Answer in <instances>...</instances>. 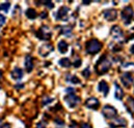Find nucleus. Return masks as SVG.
Wrapping results in <instances>:
<instances>
[{"label":"nucleus","mask_w":134,"mask_h":128,"mask_svg":"<svg viewBox=\"0 0 134 128\" xmlns=\"http://www.w3.org/2000/svg\"><path fill=\"white\" fill-rule=\"evenodd\" d=\"M110 67H111V63H110V61L108 60V58H107L106 55L101 56L100 59L97 61L96 66H95L96 72L98 73V75H102V74L108 72L109 69H110Z\"/></svg>","instance_id":"nucleus-1"},{"label":"nucleus","mask_w":134,"mask_h":128,"mask_svg":"<svg viewBox=\"0 0 134 128\" xmlns=\"http://www.w3.org/2000/svg\"><path fill=\"white\" fill-rule=\"evenodd\" d=\"M102 49V43L98 39H91L85 44V50L90 55H95L99 53Z\"/></svg>","instance_id":"nucleus-2"},{"label":"nucleus","mask_w":134,"mask_h":128,"mask_svg":"<svg viewBox=\"0 0 134 128\" xmlns=\"http://www.w3.org/2000/svg\"><path fill=\"white\" fill-rule=\"evenodd\" d=\"M122 20L124 21L125 25H129L133 19L134 16V10L132 6H126L123 10H122Z\"/></svg>","instance_id":"nucleus-3"},{"label":"nucleus","mask_w":134,"mask_h":128,"mask_svg":"<svg viewBox=\"0 0 134 128\" xmlns=\"http://www.w3.org/2000/svg\"><path fill=\"white\" fill-rule=\"evenodd\" d=\"M35 35H36L37 38H40L42 40H49L51 38V36H52V33H51V30H50V28L48 26L44 25L36 31Z\"/></svg>","instance_id":"nucleus-4"},{"label":"nucleus","mask_w":134,"mask_h":128,"mask_svg":"<svg viewBox=\"0 0 134 128\" xmlns=\"http://www.w3.org/2000/svg\"><path fill=\"white\" fill-rule=\"evenodd\" d=\"M102 114L105 119H114L118 116V111L111 105H105L102 110Z\"/></svg>","instance_id":"nucleus-5"},{"label":"nucleus","mask_w":134,"mask_h":128,"mask_svg":"<svg viewBox=\"0 0 134 128\" xmlns=\"http://www.w3.org/2000/svg\"><path fill=\"white\" fill-rule=\"evenodd\" d=\"M110 34H111V36L116 40V41H119V42H123L122 41V39H124V32L122 30V28L120 27V26H113L112 28H111V30H110Z\"/></svg>","instance_id":"nucleus-6"},{"label":"nucleus","mask_w":134,"mask_h":128,"mask_svg":"<svg viewBox=\"0 0 134 128\" xmlns=\"http://www.w3.org/2000/svg\"><path fill=\"white\" fill-rule=\"evenodd\" d=\"M65 100L67 102V104L71 107V108H74L78 105V103L80 102V98L75 94H68L65 97Z\"/></svg>","instance_id":"nucleus-7"},{"label":"nucleus","mask_w":134,"mask_h":128,"mask_svg":"<svg viewBox=\"0 0 134 128\" xmlns=\"http://www.w3.org/2000/svg\"><path fill=\"white\" fill-rule=\"evenodd\" d=\"M53 50H54V48H53V46L51 43H45V44H43V46L40 47L38 54L42 57H47L49 54H51L53 52Z\"/></svg>","instance_id":"nucleus-8"},{"label":"nucleus","mask_w":134,"mask_h":128,"mask_svg":"<svg viewBox=\"0 0 134 128\" xmlns=\"http://www.w3.org/2000/svg\"><path fill=\"white\" fill-rule=\"evenodd\" d=\"M69 11H70V9L68 8L67 6L60 7V8L57 10L56 15H55V16H56L55 19H56L57 21H67L68 16H69Z\"/></svg>","instance_id":"nucleus-9"},{"label":"nucleus","mask_w":134,"mask_h":128,"mask_svg":"<svg viewBox=\"0 0 134 128\" xmlns=\"http://www.w3.org/2000/svg\"><path fill=\"white\" fill-rule=\"evenodd\" d=\"M103 16H104L105 20H107V21H109V22H112V21H114V20L116 19V17H118V11H116V9H114V8L106 9V10L103 11Z\"/></svg>","instance_id":"nucleus-10"},{"label":"nucleus","mask_w":134,"mask_h":128,"mask_svg":"<svg viewBox=\"0 0 134 128\" xmlns=\"http://www.w3.org/2000/svg\"><path fill=\"white\" fill-rule=\"evenodd\" d=\"M121 81H122L123 85H124L126 88H130L131 85H132V83H133V78H132V75H131L130 72H125V73L122 74Z\"/></svg>","instance_id":"nucleus-11"},{"label":"nucleus","mask_w":134,"mask_h":128,"mask_svg":"<svg viewBox=\"0 0 134 128\" xmlns=\"http://www.w3.org/2000/svg\"><path fill=\"white\" fill-rule=\"evenodd\" d=\"M99 105H100V101L96 97H91V98L86 99V101H85V106L91 110H97L99 107Z\"/></svg>","instance_id":"nucleus-12"},{"label":"nucleus","mask_w":134,"mask_h":128,"mask_svg":"<svg viewBox=\"0 0 134 128\" xmlns=\"http://www.w3.org/2000/svg\"><path fill=\"white\" fill-rule=\"evenodd\" d=\"M127 125V121L123 118H114V120L112 122L109 123V126L111 128H116V127H125Z\"/></svg>","instance_id":"nucleus-13"},{"label":"nucleus","mask_w":134,"mask_h":128,"mask_svg":"<svg viewBox=\"0 0 134 128\" xmlns=\"http://www.w3.org/2000/svg\"><path fill=\"white\" fill-rule=\"evenodd\" d=\"M10 76H12L14 80L19 81V80H21V79L23 78V70H22L21 68H19V67H16V68H14V69L12 70Z\"/></svg>","instance_id":"nucleus-14"},{"label":"nucleus","mask_w":134,"mask_h":128,"mask_svg":"<svg viewBox=\"0 0 134 128\" xmlns=\"http://www.w3.org/2000/svg\"><path fill=\"white\" fill-rule=\"evenodd\" d=\"M24 64H25L26 71H27V72H31V71H32V69H34V58H32L30 55L26 56Z\"/></svg>","instance_id":"nucleus-15"},{"label":"nucleus","mask_w":134,"mask_h":128,"mask_svg":"<svg viewBox=\"0 0 134 128\" xmlns=\"http://www.w3.org/2000/svg\"><path fill=\"white\" fill-rule=\"evenodd\" d=\"M125 105H126L128 112L134 117V98L133 97H128V99H127Z\"/></svg>","instance_id":"nucleus-16"},{"label":"nucleus","mask_w":134,"mask_h":128,"mask_svg":"<svg viewBox=\"0 0 134 128\" xmlns=\"http://www.w3.org/2000/svg\"><path fill=\"white\" fill-rule=\"evenodd\" d=\"M98 89L101 93H103V95H107L108 94V91H109V87L107 85V83L105 81H101L98 85Z\"/></svg>","instance_id":"nucleus-17"},{"label":"nucleus","mask_w":134,"mask_h":128,"mask_svg":"<svg viewBox=\"0 0 134 128\" xmlns=\"http://www.w3.org/2000/svg\"><path fill=\"white\" fill-rule=\"evenodd\" d=\"M114 87H115V91H114V97L118 99V100H122L123 97H124V92H123V89L121 88V86L115 83L114 84Z\"/></svg>","instance_id":"nucleus-18"},{"label":"nucleus","mask_w":134,"mask_h":128,"mask_svg":"<svg viewBox=\"0 0 134 128\" xmlns=\"http://www.w3.org/2000/svg\"><path fill=\"white\" fill-rule=\"evenodd\" d=\"M72 32H73V27L69 26V25H65L60 28V34L67 36V37H71L72 36Z\"/></svg>","instance_id":"nucleus-19"},{"label":"nucleus","mask_w":134,"mask_h":128,"mask_svg":"<svg viewBox=\"0 0 134 128\" xmlns=\"http://www.w3.org/2000/svg\"><path fill=\"white\" fill-rule=\"evenodd\" d=\"M57 48H58V51H59L62 54H65V53H67L69 44H68L67 41H65V40H60V41L58 42Z\"/></svg>","instance_id":"nucleus-20"},{"label":"nucleus","mask_w":134,"mask_h":128,"mask_svg":"<svg viewBox=\"0 0 134 128\" xmlns=\"http://www.w3.org/2000/svg\"><path fill=\"white\" fill-rule=\"evenodd\" d=\"M25 15H26V17H27L28 19H30V20H34V19H35V18L37 17V12H36V10H35L34 8H28V9L25 11Z\"/></svg>","instance_id":"nucleus-21"},{"label":"nucleus","mask_w":134,"mask_h":128,"mask_svg":"<svg viewBox=\"0 0 134 128\" xmlns=\"http://www.w3.org/2000/svg\"><path fill=\"white\" fill-rule=\"evenodd\" d=\"M66 81L68 83H71V84H79L80 83V80L74 74H67Z\"/></svg>","instance_id":"nucleus-22"},{"label":"nucleus","mask_w":134,"mask_h":128,"mask_svg":"<svg viewBox=\"0 0 134 128\" xmlns=\"http://www.w3.org/2000/svg\"><path fill=\"white\" fill-rule=\"evenodd\" d=\"M59 65L63 66V67L68 68V67H70L72 65V62H71V60L69 58H63V59L59 60Z\"/></svg>","instance_id":"nucleus-23"},{"label":"nucleus","mask_w":134,"mask_h":128,"mask_svg":"<svg viewBox=\"0 0 134 128\" xmlns=\"http://www.w3.org/2000/svg\"><path fill=\"white\" fill-rule=\"evenodd\" d=\"M10 7V3L9 2H3L0 4V11H3V12H7L8 9Z\"/></svg>","instance_id":"nucleus-24"},{"label":"nucleus","mask_w":134,"mask_h":128,"mask_svg":"<svg viewBox=\"0 0 134 128\" xmlns=\"http://www.w3.org/2000/svg\"><path fill=\"white\" fill-rule=\"evenodd\" d=\"M122 69L124 70H131V71H134V63H125L122 65Z\"/></svg>","instance_id":"nucleus-25"},{"label":"nucleus","mask_w":134,"mask_h":128,"mask_svg":"<svg viewBox=\"0 0 134 128\" xmlns=\"http://www.w3.org/2000/svg\"><path fill=\"white\" fill-rule=\"evenodd\" d=\"M55 125H56V127L57 128H64L65 127V122L63 121V120H60V119H55Z\"/></svg>","instance_id":"nucleus-26"},{"label":"nucleus","mask_w":134,"mask_h":128,"mask_svg":"<svg viewBox=\"0 0 134 128\" xmlns=\"http://www.w3.org/2000/svg\"><path fill=\"white\" fill-rule=\"evenodd\" d=\"M82 74H83V76L84 78H90V75H91V70H90V67H86L83 71H82Z\"/></svg>","instance_id":"nucleus-27"},{"label":"nucleus","mask_w":134,"mask_h":128,"mask_svg":"<svg viewBox=\"0 0 134 128\" xmlns=\"http://www.w3.org/2000/svg\"><path fill=\"white\" fill-rule=\"evenodd\" d=\"M52 101H53V98H51V97H45V98L43 99V104H44V105H47V104L51 103Z\"/></svg>","instance_id":"nucleus-28"},{"label":"nucleus","mask_w":134,"mask_h":128,"mask_svg":"<svg viewBox=\"0 0 134 128\" xmlns=\"http://www.w3.org/2000/svg\"><path fill=\"white\" fill-rule=\"evenodd\" d=\"M81 63H82L81 59L77 57V58H75V60H74V62H73V65H74L75 67H79V66L81 65Z\"/></svg>","instance_id":"nucleus-29"},{"label":"nucleus","mask_w":134,"mask_h":128,"mask_svg":"<svg viewBox=\"0 0 134 128\" xmlns=\"http://www.w3.org/2000/svg\"><path fill=\"white\" fill-rule=\"evenodd\" d=\"M43 4L46 5L48 8H53V7H54V4H53L51 1H45V2H43Z\"/></svg>","instance_id":"nucleus-30"},{"label":"nucleus","mask_w":134,"mask_h":128,"mask_svg":"<svg viewBox=\"0 0 134 128\" xmlns=\"http://www.w3.org/2000/svg\"><path fill=\"white\" fill-rule=\"evenodd\" d=\"M4 24H5V17H4L2 14H0V28H1Z\"/></svg>","instance_id":"nucleus-31"},{"label":"nucleus","mask_w":134,"mask_h":128,"mask_svg":"<svg viewBox=\"0 0 134 128\" xmlns=\"http://www.w3.org/2000/svg\"><path fill=\"white\" fill-rule=\"evenodd\" d=\"M35 128H46V122H44V121L38 122V123L36 124V127Z\"/></svg>","instance_id":"nucleus-32"},{"label":"nucleus","mask_w":134,"mask_h":128,"mask_svg":"<svg viewBox=\"0 0 134 128\" xmlns=\"http://www.w3.org/2000/svg\"><path fill=\"white\" fill-rule=\"evenodd\" d=\"M66 92H67L68 94H75V89L74 88H67Z\"/></svg>","instance_id":"nucleus-33"},{"label":"nucleus","mask_w":134,"mask_h":128,"mask_svg":"<svg viewBox=\"0 0 134 128\" xmlns=\"http://www.w3.org/2000/svg\"><path fill=\"white\" fill-rule=\"evenodd\" d=\"M80 128H92V125L90 123H82L80 125Z\"/></svg>","instance_id":"nucleus-34"},{"label":"nucleus","mask_w":134,"mask_h":128,"mask_svg":"<svg viewBox=\"0 0 134 128\" xmlns=\"http://www.w3.org/2000/svg\"><path fill=\"white\" fill-rule=\"evenodd\" d=\"M41 18L42 19H46L47 18V16H48V14H47V11H43V12H41Z\"/></svg>","instance_id":"nucleus-35"},{"label":"nucleus","mask_w":134,"mask_h":128,"mask_svg":"<svg viewBox=\"0 0 134 128\" xmlns=\"http://www.w3.org/2000/svg\"><path fill=\"white\" fill-rule=\"evenodd\" d=\"M0 128H12V127H10V125L8 123H4V124H2L0 126Z\"/></svg>","instance_id":"nucleus-36"},{"label":"nucleus","mask_w":134,"mask_h":128,"mask_svg":"<svg viewBox=\"0 0 134 128\" xmlns=\"http://www.w3.org/2000/svg\"><path fill=\"white\" fill-rule=\"evenodd\" d=\"M130 52H131V54H133L134 55V44L130 48Z\"/></svg>","instance_id":"nucleus-37"},{"label":"nucleus","mask_w":134,"mask_h":128,"mask_svg":"<svg viewBox=\"0 0 134 128\" xmlns=\"http://www.w3.org/2000/svg\"><path fill=\"white\" fill-rule=\"evenodd\" d=\"M24 87V85H17L16 86V88H23Z\"/></svg>","instance_id":"nucleus-38"},{"label":"nucleus","mask_w":134,"mask_h":128,"mask_svg":"<svg viewBox=\"0 0 134 128\" xmlns=\"http://www.w3.org/2000/svg\"><path fill=\"white\" fill-rule=\"evenodd\" d=\"M2 76H3V72H2V70H0V80L2 79Z\"/></svg>","instance_id":"nucleus-39"},{"label":"nucleus","mask_w":134,"mask_h":128,"mask_svg":"<svg viewBox=\"0 0 134 128\" xmlns=\"http://www.w3.org/2000/svg\"><path fill=\"white\" fill-rule=\"evenodd\" d=\"M0 43H1V36H0Z\"/></svg>","instance_id":"nucleus-40"},{"label":"nucleus","mask_w":134,"mask_h":128,"mask_svg":"<svg viewBox=\"0 0 134 128\" xmlns=\"http://www.w3.org/2000/svg\"><path fill=\"white\" fill-rule=\"evenodd\" d=\"M0 89H1V87H0Z\"/></svg>","instance_id":"nucleus-41"}]
</instances>
